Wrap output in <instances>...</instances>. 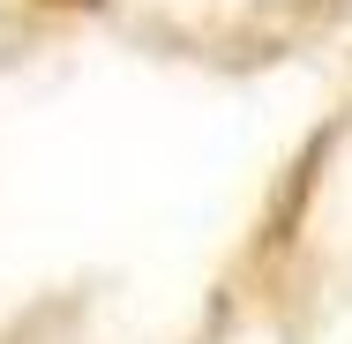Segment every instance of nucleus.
<instances>
[{"instance_id":"1","label":"nucleus","mask_w":352,"mask_h":344,"mask_svg":"<svg viewBox=\"0 0 352 344\" xmlns=\"http://www.w3.org/2000/svg\"><path fill=\"white\" fill-rule=\"evenodd\" d=\"M53 8H98V0H53Z\"/></svg>"}]
</instances>
